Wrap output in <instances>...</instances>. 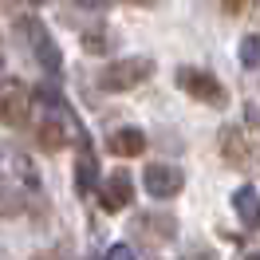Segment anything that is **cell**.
Wrapping results in <instances>:
<instances>
[{
    "instance_id": "6da1fadb",
    "label": "cell",
    "mask_w": 260,
    "mask_h": 260,
    "mask_svg": "<svg viewBox=\"0 0 260 260\" xmlns=\"http://www.w3.org/2000/svg\"><path fill=\"white\" fill-rule=\"evenodd\" d=\"M150 71H154V59H146V55H126V59H114V63L103 67L95 87L107 91V95H122V91H134L138 83H146Z\"/></svg>"
},
{
    "instance_id": "7a4b0ae2",
    "label": "cell",
    "mask_w": 260,
    "mask_h": 260,
    "mask_svg": "<svg viewBox=\"0 0 260 260\" xmlns=\"http://www.w3.org/2000/svg\"><path fill=\"white\" fill-rule=\"evenodd\" d=\"M16 32L24 36V44L32 48V55L40 59V67H44L48 75H59V71H63V51L55 48V40H51L48 28L40 24V16H20Z\"/></svg>"
},
{
    "instance_id": "3957f363",
    "label": "cell",
    "mask_w": 260,
    "mask_h": 260,
    "mask_svg": "<svg viewBox=\"0 0 260 260\" xmlns=\"http://www.w3.org/2000/svg\"><path fill=\"white\" fill-rule=\"evenodd\" d=\"M178 87L189 99L205 103V107H225L229 103L225 83L217 79V75H209V71H201V67H178Z\"/></svg>"
},
{
    "instance_id": "277c9868",
    "label": "cell",
    "mask_w": 260,
    "mask_h": 260,
    "mask_svg": "<svg viewBox=\"0 0 260 260\" xmlns=\"http://www.w3.org/2000/svg\"><path fill=\"white\" fill-rule=\"evenodd\" d=\"M32 118V91L20 79H0V122L8 130H24Z\"/></svg>"
},
{
    "instance_id": "5b68a950",
    "label": "cell",
    "mask_w": 260,
    "mask_h": 260,
    "mask_svg": "<svg viewBox=\"0 0 260 260\" xmlns=\"http://www.w3.org/2000/svg\"><path fill=\"white\" fill-rule=\"evenodd\" d=\"M142 185H146V193H150V197L170 201V197H178L181 189H185V174H181L178 166H170V162H154V166H146Z\"/></svg>"
},
{
    "instance_id": "8992f818",
    "label": "cell",
    "mask_w": 260,
    "mask_h": 260,
    "mask_svg": "<svg viewBox=\"0 0 260 260\" xmlns=\"http://www.w3.org/2000/svg\"><path fill=\"white\" fill-rule=\"evenodd\" d=\"M75 146H79V154H75V193L87 197L95 189V178H99V158H95L91 138L83 130H75Z\"/></svg>"
},
{
    "instance_id": "52a82bcc",
    "label": "cell",
    "mask_w": 260,
    "mask_h": 260,
    "mask_svg": "<svg viewBox=\"0 0 260 260\" xmlns=\"http://www.w3.org/2000/svg\"><path fill=\"white\" fill-rule=\"evenodd\" d=\"M99 201H103V209L107 213H122L134 201V181H130L126 170H114L111 178L103 181V193H99Z\"/></svg>"
},
{
    "instance_id": "ba28073f",
    "label": "cell",
    "mask_w": 260,
    "mask_h": 260,
    "mask_svg": "<svg viewBox=\"0 0 260 260\" xmlns=\"http://www.w3.org/2000/svg\"><path fill=\"white\" fill-rule=\"evenodd\" d=\"M134 229H138V237L150 241V244H166V241L178 237V221H174L170 213H138Z\"/></svg>"
},
{
    "instance_id": "9c48e42d",
    "label": "cell",
    "mask_w": 260,
    "mask_h": 260,
    "mask_svg": "<svg viewBox=\"0 0 260 260\" xmlns=\"http://www.w3.org/2000/svg\"><path fill=\"white\" fill-rule=\"evenodd\" d=\"M107 146H111L114 158H138V154L146 150V134H142L138 126H118L111 134V142H107Z\"/></svg>"
},
{
    "instance_id": "30bf717a",
    "label": "cell",
    "mask_w": 260,
    "mask_h": 260,
    "mask_svg": "<svg viewBox=\"0 0 260 260\" xmlns=\"http://www.w3.org/2000/svg\"><path fill=\"white\" fill-rule=\"evenodd\" d=\"M221 158H225L233 170H244L248 166V142L237 126H225L221 130Z\"/></svg>"
},
{
    "instance_id": "8fae6325",
    "label": "cell",
    "mask_w": 260,
    "mask_h": 260,
    "mask_svg": "<svg viewBox=\"0 0 260 260\" xmlns=\"http://www.w3.org/2000/svg\"><path fill=\"white\" fill-rule=\"evenodd\" d=\"M233 209H237V217H241L248 229L260 225V193L252 185H241V189L233 193Z\"/></svg>"
},
{
    "instance_id": "7c38bea8",
    "label": "cell",
    "mask_w": 260,
    "mask_h": 260,
    "mask_svg": "<svg viewBox=\"0 0 260 260\" xmlns=\"http://www.w3.org/2000/svg\"><path fill=\"white\" fill-rule=\"evenodd\" d=\"M40 146L51 150V154L67 146V130H63V122H59V118H48V122H40Z\"/></svg>"
},
{
    "instance_id": "4fadbf2b",
    "label": "cell",
    "mask_w": 260,
    "mask_h": 260,
    "mask_svg": "<svg viewBox=\"0 0 260 260\" xmlns=\"http://www.w3.org/2000/svg\"><path fill=\"white\" fill-rule=\"evenodd\" d=\"M111 48H114L111 32H87L83 36V51H91V55H103V51H111Z\"/></svg>"
},
{
    "instance_id": "5bb4252c",
    "label": "cell",
    "mask_w": 260,
    "mask_h": 260,
    "mask_svg": "<svg viewBox=\"0 0 260 260\" xmlns=\"http://www.w3.org/2000/svg\"><path fill=\"white\" fill-rule=\"evenodd\" d=\"M241 63L244 67H256L260 63V40H256V36H244V40H241Z\"/></svg>"
},
{
    "instance_id": "9a60e30c",
    "label": "cell",
    "mask_w": 260,
    "mask_h": 260,
    "mask_svg": "<svg viewBox=\"0 0 260 260\" xmlns=\"http://www.w3.org/2000/svg\"><path fill=\"white\" fill-rule=\"evenodd\" d=\"M221 8H225L229 16H244V12L252 8V0H221Z\"/></svg>"
},
{
    "instance_id": "2e32d148",
    "label": "cell",
    "mask_w": 260,
    "mask_h": 260,
    "mask_svg": "<svg viewBox=\"0 0 260 260\" xmlns=\"http://www.w3.org/2000/svg\"><path fill=\"white\" fill-rule=\"evenodd\" d=\"M107 260H134V248L130 244H114L111 252H107Z\"/></svg>"
},
{
    "instance_id": "e0dca14e",
    "label": "cell",
    "mask_w": 260,
    "mask_h": 260,
    "mask_svg": "<svg viewBox=\"0 0 260 260\" xmlns=\"http://www.w3.org/2000/svg\"><path fill=\"white\" fill-rule=\"evenodd\" d=\"M75 4H79V8H107L111 0H75Z\"/></svg>"
},
{
    "instance_id": "ac0fdd59",
    "label": "cell",
    "mask_w": 260,
    "mask_h": 260,
    "mask_svg": "<svg viewBox=\"0 0 260 260\" xmlns=\"http://www.w3.org/2000/svg\"><path fill=\"white\" fill-rule=\"evenodd\" d=\"M130 4H150V0H130Z\"/></svg>"
},
{
    "instance_id": "d6986e66",
    "label": "cell",
    "mask_w": 260,
    "mask_h": 260,
    "mask_svg": "<svg viewBox=\"0 0 260 260\" xmlns=\"http://www.w3.org/2000/svg\"><path fill=\"white\" fill-rule=\"evenodd\" d=\"M0 63H4V55H0Z\"/></svg>"
}]
</instances>
